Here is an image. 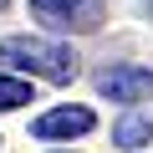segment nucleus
I'll use <instances>...</instances> for the list:
<instances>
[{
    "label": "nucleus",
    "instance_id": "1",
    "mask_svg": "<svg viewBox=\"0 0 153 153\" xmlns=\"http://www.w3.org/2000/svg\"><path fill=\"white\" fill-rule=\"evenodd\" d=\"M0 61L21 66V71H36L46 82H71L76 76V51L61 46V41H46V36H5L0 41Z\"/></svg>",
    "mask_w": 153,
    "mask_h": 153
},
{
    "label": "nucleus",
    "instance_id": "2",
    "mask_svg": "<svg viewBox=\"0 0 153 153\" xmlns=\"http://www.w3.org/2000/svg\"><path fill=\"white\" fill-rule=\"evenodd\" d=\"M97 92L123 107H138L143 97H153V66H107L97 76Z\"/></svg>",
    "mask_w": 153,
    "mask_h": 153
},
{
    "label": "nucleus",
    "instance_id": "3",
    "mask_svg": "<svg viewBox=\"0 0 153 153\" xmlns=\"http://www.w3.org/2000/svg\"><path fill=\"white\" fill-rule=\"evenodd\" d=\"M31 10L46 21V26H56V31H97L102 26V5L97 0H31Z\"/></svg>",
    "mask_w": 153,
    "mask_h": 153
},
{
    "label": "nucleus",
    "instance_id": "4",
    "mask_svg": "<svg viewBox=\"0 0 153 153\" xmlns=\"http://www.w3.org/2000/svg\"><path fill=\"white\" fill-rule=\"evenodd\" d=\"M92 128H97L92 107H51V112H41V117L31 123L36 138H82V133H92Z\"/></svg>",
    "mask_w": 153,
    "mask_h": 153
},
{
    "label": "nucleus",
    "instance_id": "5",
    "mask_svg": "<svg viewBox=\"0 0 153 153\" xmlns=\"http://www.w3.org/2000/svg\"><path fill=\"white\" fill-rule=\"evenodd\" d=\"M112 143H117V148H128V153H138L143 143H153V123H148L143 112H128V117H117V123H112Z\"/></svg>",
    "mask_w": 153,
    "mask_h": 153
},
{
    "label": "nucleus",
    "instance_id": "6",
    "mask_svg": "<svg viewBox=\"0 0 153 153\" xmlns=\"http://www.w3.org/2000/svg\"><path fill=\"white\" fill-rule=\"evenodd\" d=\"M26 102H36V97H31V87L21 82V76H0V112H16Z\"/></svg>",
    "mask_w": 153,
    "mask_h": 153
},
{
    "label": "nucleus",
    "instance_id": "7",
    "mask_svg": "<svg viewBox=\"0 0 153 153\" xmlns=\"http://www.w3.org/2000/svg\"><path fill=\"white\" fill-rule=\"evenodd\" d=\"M0 10H5V0H0Z\"/></svg>",
    "mask_w": 153,
    "mask_h": 153
}]
</instances>
